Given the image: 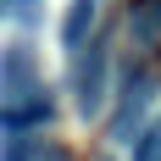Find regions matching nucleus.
Listing matches in <instances>:
<instances>
[{
    "label": "nucleus",
    "mask_w": 161,
    "mask_h": 161,
    "mask_svg": "<svg viewBox=\"0 0 161 161\" xmlns=\"http://www.w3.org/2000/svg\"><path fill=\"white\" fill-rule=\"evenodd\" d=\"M150 95H156V78L150 72H128L122 78V106L111 117V145H133L139 128H145V111H150Z\"/></svg>",
    "instance_id": "nucleus-1"
},
{
    "label": "nucleus",
    "mask_w": 161,
    "mask_h": 161,
    "mask_svg": "<svg viewBox=\"0 0 161 161\" xmlns=\"http://www.w3.org/2000/svg\"><path fill=\"white\" fill-rule=\"evenodd\" d=\"M50 117H56L50 89H28L22 100H0V133H28L39 122H50Z\"/></svg>",
    "instance_id": "nucleus-2"
},
{
    "label": "nucleus",
    "mask_w": 161,
    "mask_h": 161,
    "mask_svg": "<svg viewBox=\"0 0 161 161\" xmlns=\"http://www.w3.org/2000/svg\"><path fill=\"white\" fill-rule=\"evenodd\" d=\"M106 67H111V56L100 45H89V61H78V111L83 117L106 111Z\"/></svg>",
    "instance_id": "nucleus-3"
},
{
    "label": "nucleus",
    "mask_w": 161,
    "mask_h": 161,
    "mask_svg": "<svg viewBox=\"0 0 161 161\" xmlns=\"http://www.w3.org/2000/svg\"><path fill=\"white\" fill-rule=\"evenodd\" d=\"M28 89H39V83H33V50L11 45L0 56V100H22Z\"/></svg>",
    "instance_id": "nucleus-4"
},
{
    "label": "nucleus",
    "mask_w": 161,
    "mask_h": 161,
    "mask_svg": "<svg viewBox=\"0 0 161 161\" xmlns=\"http://www.w3.org/2000/svg\"><path fill=\"white\" fill-rule=\"evenodd\" d=\"M100 22V0H67V17H61V45L67 50H83L89 33Z\"/></svg>",
    "instance_id": "nucleus-5"
},
{
    "label": "nucleus",
    "mask_w": 161,
    "mask_h": 161,
    "mask_svg": "<svg viewBox=\"0 0 161 161\" xmlns=\"http://www.w3.org/2000/svg\"><path fill=\"white\" fill-rule=\"evenodd\" d=\"M128 33L139 39V45H161V0H133Z\"/></svg>",
    "instance_id": "nucleus-6"
},
{
    "label": "nucleus",
    "mask_w": 161,
    "mask_h": 161,
    "mask_svg": "<svg viewBox=\"0 0 161 161\" xmlns=\"http://www.w3.org/2000/svg\"><path fill=\"white\" fill-rule=\"evenodd\" d=\"M133 161H161V122H145L133 139Z\"/></svg>",
    "instance_id": "nucleus-7"
},
{
    "label": "nucleus",
    "mask_w": 161,
    "mask_h": 161,
    "mask_svg": "<svg viewBox=\"0 0 161 161\" xmlns=\"http://www.w3.org/2000/svg\"><path fill=\"white\" fill-rule=\"evenodd\" d=\"M0 161H39V145L28 133H11V139H0Z\"/></svg>",
    "instance_id": "nucleus-8"
},
{
    "label": "nucleus",
    "mask_w": 161,
    "mask_h": 161,
    "mask_svg": "<svg viewBox=\"0 0 161 161\" xmlns=\"http://www.w3.org/2000/svg\"><path fill=\"white\" fill-rule=\"evenodd\" d=\"M39 161H72V150H67V145H50V150H39Z\"/></svg>",
    "instance_id": "nucleus-9"
},
{
    "label": "nucleus",
    "mask_w": 161,
    "mask_h": 161,
    "mask_svg": "<svg viewBox=\"0 0 161 161\" xmlns=\"http://www.w3.org/2000/svg\"><path fill=\"white\" fill-rule=\"evenodd\" d=\"M11 6H17V11H28V6H33V0H11Z\"/></svg>",
    "instance_id": "nucleus-10"
}]
</instances>
